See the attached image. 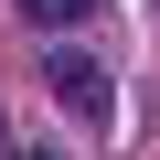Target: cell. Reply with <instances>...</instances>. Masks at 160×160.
<instances>
[{
    "label": "cell",
    "instance_id": "obj_2",
    "mask_svg": "<svg viewBox=\"0 0 160 160\" xmlns=\"http://www.w3.org/2000/svg\"><path fill=\"white\" fill-rule=\"evenodd\" d=\"M11 11H22L32 32H75V22H86V11H96V0H11Z\"/></svg>",
    "mask_w": 160,
    "mask_h": 160
},
{
    "label": "cell",
    "instance_id": "obj_3",
    "mask_svg": "<svg viewBox=\"0 0 160 160\" xmlns=\"http://www.w3.org/2000/svg\"><path fill=\"white\" fill-rule=\"evenodd\" d=\"M11 160H64V149H11Z\"/></svg>",
    "mask_w": 160,
    "mask_h": 160
},
{
    "label": "cell",
    "instance_id": "obj_1",
    "mask_svg": "<svg viewBox=\"0 0 160 160\" xmlns=\"http://www.w3.org/2000/svg\"><path fill=\"white\" fill-rule=\"evenodd\" d=\"M107 86H118V75H107L96 53H75V43H53V53H43V96H53L75 128H107V118H118V96H107Z\"/></svg>",
    "mask_w": 160,
    "mask_h": 160
}]
</instances>
